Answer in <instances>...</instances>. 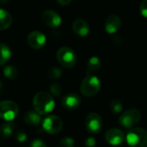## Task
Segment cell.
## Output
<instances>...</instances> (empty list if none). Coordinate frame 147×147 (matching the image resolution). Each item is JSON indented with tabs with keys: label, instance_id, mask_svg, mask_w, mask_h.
<instances>
[{
	"label": "cell",
	"instance_id": "6da1fadb",
	"mask_svg": "<svg viewBox=\"0 0 147 147\" xmlns=\"http://www.w3.org/2000/svg\"><path fill=\"white\" fill-rule=\"evenodd\" d=\"M54 101L53 96L45 91L38 92L33 99V106L34 110L41 115L51 113L54 109Z\"/></svg>",
	"mask_w": 147,
	"mask_h": 147
},
{
	"label": "cell",
	"instance_id": "7a4b0ae2",
	"mask_svg": "<svg viewBox=\"0 0 147 147\" xmlns=\"http://www.w3.org/2000/svg\"><path fill=\"white\" fill-rule=\"evenodd\" d=\"M101 89L100 79L94 75H87L81 83L80 90L85 96H93Z\"/></svg>",
	"mask_w": 147,
	"mask_h": 147
},
{
	"label": "cell",
	"instance_id": "3957f363",
	"mask_svg": "<svg viewBox=\"0 0 147 147\" xmlns=\"http://www.w3.org/2000/svg\"><path fill=\"white\" fill-rule=\"evenodd\" d=\"M127 142L130 147H147V131L140 127L131 129L127 134Z\"/></svg>",
	"mask_w": 147,
	"mask_h": 147
},
{
	"label": "cell",
	"instance_id": "277c9868",
	"mask_svg": "<svg viewBox=\"0 0 147 147\" xmlns=\"http://www.w3.org/2000/svg\"><path fill=\"white\" fill-rule=\"evenodd\" d=\"M57 59L63 67L71 68L77 63V55L71 48L63 47L57 52Z\"/></svg>",
	"mask_w": 147,
	"mask_h": 147
},
{
	"label": "cell",
	"instance_id": "5b68a950",
	"mask_svg": "<svg viewBox=\"0 0 147 147\" xmlns=\"http://www.w3.org/2000/svg\"><path fill=\"white\" fill-rule=\"evenodd\" d=\"M19 113V107L16 102L9 100L0 102V118L5 121H13Z\"/></svg>",
	"mask_w": 147,
	"mask_h": 147
},
{
	"label": "cell",
	"instance_id": "8992f818",
	"mask_svg": "<svg viewBox=\"0 0 147 147\" xmlns=\"http://www.w3.org/2000/svg\"><path fill=\"white\" fill-rule=\"evenodd\" d=\"M141 119V113L136 109H131L121 115L119 118L120 124L125 128H132Z\"/></svg>",
	"mask_w": 147,
	"mask_h": 147
},
{
	"label": "cell",
	"instance_id": "52a82bcc",
	"mask_svg": "<svg viewBox=\"0 0 147 147\" xmlns=\"http://www.w3.org/2000/svg\"><path fill=\"white\" fill-rule=\"evenodd\" d=\"M42 127L49 134H57L62 130L63 122L59 117L56 115H49L43 121Z\"/></svg>",
	"mask_w": 147,
	"mask_h": 147
},
{
	"label": "cell",
	"instance_id": "ba28073f",
	"mask_svg": "<svg viewBox=\"0 0 147 147\" xmlns=\"http://www.w3.org/2000/svg\"><path fill=\"white\" fill-rule=\"evenodd\" d=\"M85 127L89 133L98 134L102 128V119L97 113H90L85 118Z\"/></svg>",
	"mask_w": 147,
	"mask_h": 147
},
{
	"label": "cell",
	"instance_id": "9c48e42d",
	"mask_svg": "<svg viewBox=\"0 0 147 147\" xmlns=\"http://www.w3.org/2000/svg\"><path fill=\"white\" fill-rule=\"evenodd\" d=\"M27 41L32 48L40 49L46 43V36L39 31H33L28 35Z\"/></svg>",
	"mask_w": 147,
	"mask_h": 147
},
{
	"label": "cell",
	"instance_id": "30bf717a",
	"mask_svg": "<svg viewBox=\"0 0 147 147\" xmlns=\"http://www.w3.org/2000/svg\"><path fill=\"white\" fill-rule=\"evenodd\" d=\"M105 140L111 146H117L122 144V142L125 140V136L121 130L117 128H112L107 132L105 135Z\"/></svg>",
	"mask_w": 147,
	"mask_h": 147
},
{
	"label": "cell",
	"instance_id": "8fae6325",
	"mask_svg": "<svg viewBox=\"0 0 147 147\" xmlns=\"http://www.w3.org/2000/svg\"><path fill=\"white\" fill-rule=\"evenodd\" d=\"M43 22L50 28H58L61 24V17L53 10H46L42 14Z\"/></svg>",
	"mask_w": 147,
	"mask_h": 147
},
{
	"label": "cell",
	"instance_id": "7c38bea8",
	"mask_svg": "<svg viewBox=\"0 0 147 147\" xmlns=\"http://www.w3.org/2000/svg\"><path fill=\"white\" fill-rule=\"evenodd\" d=\"M121 18L117 15H110L105 21V30L109 34H115L121 28Z\"/></svg>",
	"mask_w": 147,
	"mask_h": 147
},
{
	"label": "cell",
	"instance_id": "4fadbf2b",
	"mask_svg": "<svg viewBox=\"0 0 147 147\" xmlns=\"http://www.w3.org/2000/svg\"><path fill=\"white\" fill-rule=\"evenodd\" d=\"M81 98L78 95L75 93H69L65 95L62 99L63 106L67 109H76L80 106Z\"/></svg>",
	"mask_w": 147,
	"mask_h": 147
},
{
	"label": "cell",
	"instance_id": "5bb4252c",
	"mask_svg": "<svg viewBox=\"0 0 147 147\" xmlns=\"http://www.w3.org/2000/svg\"><path fill=\"white\" fill-rule=\"evenodd\" d=\"M72 29L73 31L79 36L84 37L89 34L90 29V25L88 22L83 19H77L72 23Z\"/></svg>",
	"mask_w": 147,
	"mask_h": 147
},
{
	"label": "cell",
	"instance_id": "9a60e30c",
	"mask_svg": "<svg viewBox=\"0 0 147 147\" xmlns=\"http://www.w3.org/2000/svg\"><path fill=\"white\" fill-rule=\"evenodd\" d=\"M23 121L26 124L30 125V126H36L40 124L41 121L40 115L37 113L35 110L34 111H28V113L25 114L23 117Z\"/></svg>",
	"mask_w": 147,
	"mask_h": 147
},
{
	"label": "cell",
	"instance_id": "2e32d148",
	"mask_svg": "<svg viewBox=\"0 0 147 147\" xmlns=\"http://www.w3.org/2000/svg\"><path fill=\"white\" fill-rule=\"evenodd\" d=\"M12 23L10 14L3 9H0V30H5L9 28Z\"/></svg>",
	"mask_w": 147,
	"mask_h": 147
},
{
	"label": "cell",
	"instance_id": "e0dca14e",
	"mask_svg": "<svg viewBox=\"0 0 147 147\" xmlns=\"http://www.w3.org/2000/svg\"><path fill=\"white\" fill-rule=\"evenodd\" d=\"M101 60L97 57H91L89 59L88 65H87V70L86 74L87 75H93L95 72L98 71L101 69Z\"/></svg>",
	"mask_w": 147,
	"mask_h": 147
},
{
	"label": "cell",
	"instance_id": "ac0fdd59",
	"mask_svg": "<svg viewBox=\"0 0 147 147\" xmlns=\"http://www.w3.org/2000/svg\"><path fill=\"white\" fill-rule=\"evenodd\" d=\"M14 132V124L10 121L3 123L0 127V138L2 140L9 139Z\"/></svg>",
	"mask_w": 147,
	"mask_h": 147
},
{
	"label": "cell",
	"instance_id": "d6986e66",
	"mask_svg": "<svg viewBox=\"0 0 147 147\" xmlns=\"http://www.w3.org/2000/svg\"><path fill=\"white\" fill-rule=\"evenodd\" d=\"M11 57V50L8 45L0 43V65H3Z\"/></svg>",
	"mask_w": 147,
	"mask_h": 147
},
{
	"label": "cell",
	"instance_id": "ffe728a7",
	"mask_svg": "<svg viewBox=\"0 0 147 147\" xmlns=\"http://www.w3.org/2000/svg\"><path fill=\"white\" fill-rule=\"evenodd\" d=\"M3 75L9 79H16L19 76V71L13 65H7L3 68Z\"/></svg>",
	"mask_w": 147,
	"mask_h": 147
},
{
	"label": "cell",
	"instance_id": "44dd1931",
	"mask_svg": "<svg viewBox=\"0 0 147 147\" xmlns=\"http://www.w3.org/2000/svg\"><path fill=\"white\" fill-rule=\"evenodd\" d=\"M110 109H111V111L117 115V114H120L121 113L122 109H123V104L121 102V100L119 99H114L111 103H110Z\"/></svg>",
	"mask_w": 147,
	"mask_h": 147
},
{
	"label": "cell",
	"instance_id": "7402d4cb",
	"mask_svg": "<svg viewBox=\"0 0 147 147\" xmlns=\"http://www.w3.org/2000/svg\"><path fill=\"white\" fill-rule=\"evenodd\" d=\"M47 75L51 79H58L61 77L62 71L58 67H53L48 71Z\"/></svg>",
	"mask_w": 147,
	"mask_h": 147
},
{
	"label": "cell",
	"instance_id": "603a6c76",
	"mask_svg": "<svg viewBox=\"0 0 147 147\" xmlns=\"http://www.w3.org/2000/svg\"><path fill=\"white\" fill-rule=\"evenodd\" d=\"M74 144L75 142L73 139L70 137H65L59 141L58 147H74Z\"/></svg>",
	"mask_w": 147,
	"mask_h": 147
},
{
	"label": "cell",
	"instance_id": "cb8c5ba5",
	"mask_svg": "<svg viewBox=\"0 0 147 147\" xmlns=\"http://www.w3.org/2000/svg\"><path fill=\"white\" fill-rule=\"evenodd\" d=\"M50 92L53 96L59 97V96H60V95L62 93V88L58 84H53L50 86Z\"/></svg>",
	"mask_w": 147,
	"mask_h": 147
},
{
	"label": "cell",
	"instance_id": "d4e9b609",
	"mask_svg": "<svg viewBox=\"0 0 147 147\" xmlns=\"http://www.w3.org/2000/svg\"><path fill=\"white\" fill-rule=\"evenodd\" d=\"M28 139V136H27V134L23 131H19L16 135V140L20 142V143H22L24 141H26V140Z\"/></svg>",
	"mask_w": 147,
	"mask_h": 147
},
{
	"label": "cell",
	"instance_id": "484cf974",
	"mask_svg": "<svg viewBox=\"0 0 147 147\" xmlns=\"http://www.w3.org/2000/svg\"><path fill=\"white\" fill-rule=\"evenodd\" d=\"M96 140L92 137H90L84 140V147H96Z\"/></svg>",
	"mask_w": 147,
	"mask_h": 147
},
{
	"label": "cell",
	"instance_id": "4316f807",
	"mask_svg": "<svg viewBox=\"0 0 147 147\" xmlns=\"http://www.w3.org/2000/svg\"><path fill=\"white\" fill-rule=\"evenodd\" d=\"M140 10V13L143 16L147 17V0H143L141 2Z\"/></svg>",
	"mask_w": 147,
	"mask_h": 147
},
{
	"label": "cell",
	"instance_id": "83f0119b",
	"mask_svg": "<svg viewBox=\"0 0 147 147\" xmlns=\"http://www.w3.org/2000/svg\"><path fill=\"white\" fill-rule=\"evenodd\" d=\"M30 147H47V145L40 140H34L31 142Z\"/></svg>",
	"mask_w": 147,
	"mask_h": 147
},
{
	"label": "cell",
	"instance_id": "f1b7e54d",
	"mask_svg": "<svg viewBox=\"0 0 147 147\" xmlns=\"http://www.w3.org/2000/svg\"><path fill=\"white\" fill-rule=\"evenodd\" d=\"M58 3H59L60 5H67L68 3H70L71 2V0H57Z\"/></svg>",
	"mask_w": 147,
	"mask_h": 147
},
{
	"label": "cell",
	"instance_id": "f546056e",
	"mask_svg": "<svg viewBox=\"0 0 147 147\" xmlns=\"http://www.w3.org/2000/svg\"><path fill=\"white\" fill-rule=\"evenodd\" d=\"M9 2V0H0V3L1 4H6Z\"/></svg>",
	"mask_w": 147,
	"mask_h": 147
},
{
	"label": "cell",
	"instance_id": "4dcf8cb0",
	"mask_svg": "<svg viewBox=\"0 0 147 147\" xmlns=\"http://www.w3.org/2000/svg\"><path fill=\"white\" fill-rule=\"evenodd\" d=\"M2 88H3V85H2V83H1V81H0V92H1V90H2Z\"/></svg>",
	"mask_w": 147,
	"mask_h": 147
}]
</instances>
